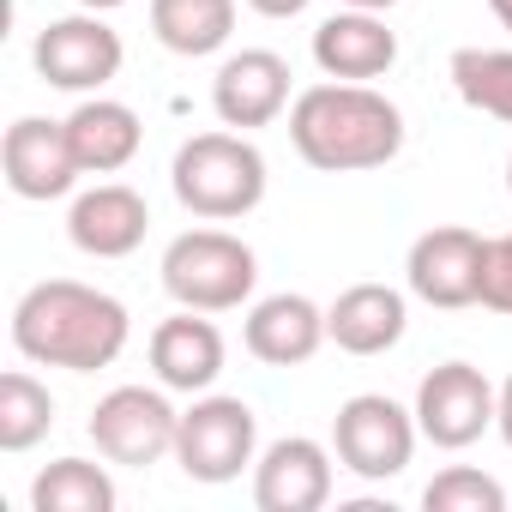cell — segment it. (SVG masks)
<instances>
[{"instance_id": "6da1fadb", "label": "cell", "mask_w": 512, "mask_h": 512, "mask_svg": "<svg viewBox=\"0 0 512 512\" xmlns=\"http://www.w3.org/2000/svg\"><path fill=\"white\" fill-rule=\"evenodd\" d=\"M127 338H133L127 302L79 278H43L13 308V350L37 368L97 374L127 350Z\"/></svg>"}, {"instance_id": "7a4b0ae2", "label": "cell", "mask_w": 512, "mask_h": 512, "mask_svg": "<svg viewBox=\"0 0 512 512\" xmlns=\"http://www.w3.org/2000/svg\"><path fill=\"white\" fill-rule=\"evenodd\" d=\"M290 145L320 175L386 169L404 151V109L374 85L326 79L290 103Z\"/></svg>"}, {"instance_id": "3957f363", "label": "cell", "mask_w": 512, "mask_h": 512, "mask_svg": "<svg viewBox=\"0 0 512 512\" xmlns=\"http://www.w3.org/2000/svg\"><path fill=\"white\" fill-rule=\"evenodd\" d=\"M266 181H272V175H266L260 145H253L247 133H235V127L193 133V139L175 151V163H169L175 199H181L193 217H205V223H235V217H247V211H260Z\"/></svg>"}, {"instance_id": "277c9868", "label": "cell", "mask_w": 512, "mask_h": 512, "mask_svg": "<svg viewBox=\"0 0 512 512\" xmlns=\"http://www.w3.org/2000/svg\"><path fill=\"white\" fill-rule=\"evenodd\" d=\"M163 290L181 308L199 314H229L241 302H253V284H260V253H253L241 235L229 229H187L163 247Z\"/></svg>"}, {"instance_id": "5b68a950", "label": "cell", "mask_w": 512, "mask_h": 512, "mask_svg": "<svg viewBox=\"0 0 512 512\" xmlns=\"http://www.w3.org/2000/svg\"><path fill=\"white\" fill-rule=\"evenodd\" d=\"M253 458H260V416H253L247 398L199 392L181 410V428H175V464H181V476L217 488V482H235Z\"/></svg>"}, {"instance_id": "8992f818", "label": "cell", "mask_w": 512, "mask_h": 512, "mask_svg": "<svg viewBox=\"0 0 512 512\" xmlns=\"http://www.w3.org/2000/svg\"><path fill=\"white\" fill-rule=\"evenodd\" d=\"M416 440H422L416 410H404V404L386 398V392H356V398H344L338 416H332V452H338V464H344L350 476H362V482H392V476H404L410 458H416Z\"/></svg>"}, {"instance_id": "52a82bcc", "label": "cell", "mask_w": 512, "mask_h": 512, "mask_svg": "<svg viewBox=\"0 0 512 512\" xmlns=\"http://www.w3.org/2000/svg\"><path fill=\"white\" fill-rule=\"evenodd\" d=\"M175 428L181 410L169 404V386H115L91 410V446L121 470H151L175 458Z\"/></svg>"}, {"instance_id": "ba28073f", "label": "cell", "mask_w": 512, "mask_h": 512, "mask_svg": "<svg viewBox=\"0 0 512 512\" xmlns=\"http://www.w3.org/2000/svg\"><path fill=\"white\" fill-rule=\"evenodd\" d=\"M494 410H500V392H494V380L476 362H440L416 386V428L440 452L476 446L494 428Z\"/></svg>"}, {"instance_id": "9c48e42d", "label": "cell", "mask_w": 512, "mask_h": 512, "mask_svg": "<svg viewBox=\"0 0 512 512\" xmlns=\"http://www.w3.org/2000/svg\"><path fill=\"white\" fill-rule=\"evenodd\" d=\"M482 253H488V235H476L464 223H434L410 241L404 284L428 308H476L482 302Z\"/></svg>"}, {"instance_id": "30bf717a", "label": "cell", "mask_w": 512, "mask_h": 512, "mask_svg": "<svg viewBox=\"0 0 512 512\" xmlns=\"http://www.w3.org/2000/svg\"><path fill=\"white\" fill-rule=\"evenodd\" d=\"M31 61H37V73H43V85L73 91V97H91V91H103V85L121 73L127 49H121V37L103 25V13H73V19H55V25L37 37Z\"/></svg>"}, {"instance_id": "8fae6325", "label": "cell", "mask_w": 512, "mask_h": 512, "mask_svg": "<svg viewBox=\"0 0 512 512\" xmlns=\"http://www.w3.org/2000/svg\"><path fill=\"white\" fill-rule=\"evenodd\" d=\"M332 446L314 434H284L253 458V506L260 512H320L332 500Z\"/></svg>"}, {"instance_id": "7c38bea8", "label": "cell", "mask_w": 512, "mask_h": 512, "mask_svg": "<svg viewBox=\"0 0 512 512\" xmlns=\"http://www.w3.org/2000/svg\"><path fill=\"white\" fill-rule=\"evenodd\" d=\"M0 169L19 199H67L79 187V157L67 139V121H43V115H19L0 139Z\"/></svg>"}, {"instance_id": "4fadbf2b", "label": "cell", "mask_w": 512, "mask_h": 512, "mask_svg": "<svg viewBox=\"0 0 512 512\" xmlns=\"http://www.w3.org/2000/svg\"><path fill=\"white\" fill-rule=\"evenodd\" d=\"M290 61L278 49H241L217 67L211 79V109L223 127L235 133H253V127H272L284 109H290Z\"/></svg>"}, {"instance_id": "5bb4252c", "label": "cell", "mask_w": 512, "mask_h": 512, "mask_svg": "<svg viewBox=\"0 0 512 512\" xmlns=\"http://www.w3.org/2000/svg\"><path fill=\"white\" fill-rule=\"evenodd\" d=\"M145 229H151V205L127 181H97L67 211V235L91 260H127V253H139Z\"/></svg>"}, {"instance_id": "9a60e30c", "label": "cell", "mask_w": 512, "mask_h": 512, "mask_svg": "<svg viewBox=\"0 0 512 512\" xmlns=\"http://www.w3.org/2000/svg\"><path fill=\"white\" fill-rule=\"evenodd\" d=\"M326 308L284 290V296H266V302H253L247 320H241V344L253 362H266V368H302L320 356L326 344Z\"/></svg>"}, {"instance_id": "2e32d148", "label": "cell", "mask_w": 512, "mask_h": 512, "mask_svg": "<svg viewBox=\"0 0 512 512\" xmlns=\"http://www.w3.org/2000/svg\"><path fill=\"white\" fill-rule=\"evenodd\" d=\"M223 362H229V344H223V332L199 308H181V314H169L151 332V374L169 392H187V398L211 392L217 374H223Z\"/></svg>"}, {"instance_id": "e0dca14e", "label": "cell", "mask_w": 512, "mask_h": 512, "mask_svg": "<svg viewBox=\"0 0 512 512\" xmlns=\"http://www.w3.org/2000/svg\"><path fill=\"white\" fill-rule=\"evenodd\" d=\"M314 67H320L326 79H350V85L386 79V73L398 67V31H386L380 13L344 7V13H332V19L314 31Z\"/></svg>"}, {"instance_id": "ac0fdd59", "label": "cell", "mask_w": 512, "mask_h": 512, "mask_svg": "<svg viewBox=\"0 0 512 512\" xmlns=\"http://www.w3.org/2000/svg\"><path fill=\"white\" fill-rule=\"evenodd\" d=\"M326 332L344 356H386L410 332V302L392 284H350L326 308Z\"/></svg>"}, {"instance_id": "d6986e66", "label": "cell", "mask_w": 512, "mask_h": 512, "mask_svg": "<svg viewBox=\"0 0 512 512\" xmlns=\"http://www.w3.org/2000/svg\"><path fill=\"white\" fill-rule=\"evenodd\" d=\"M67 139H73V157H79L85 175H115V169H127V163L139 157L145 127H139V115H133L127 103H115V97H85V103L67 115Z\"/></svg>"}, {"instance_id": "ffe728a7", "label": "cell", "mask_w": 512, "mask_h": 512, "mask_svg": "<svg viewBox=\"0 0 512 512\" xmlns=\"http://www.w3.org/2000/svg\"><path fill=\"white\" fill-rule=\"evenodd\" d=\"M151 37L181 61L217 55L235 37V0H151Z\"/></svg>"}, {"instance_id": "44dd1931", "label": "cell", "mask_w": 512, "mask_h": 512, "mask_svg": "<svg viewBox=\"0 0 512 512\" xmlns=\"http://www.w3.org/2000/svg\"><path fill=\"white\" fill-rule=\"evenodd\" d=\"M115 476L91 458H55L31 482V512H115Z\"/></svg>"}, {"instance_id": "7402d4cb", "label": "cell", "mask_w": 512, "mask_h": 512, "mask_svg": "<svg viewBox=\"0 0 512 512\" xmlns=\"http://www.w3.org/2000/svg\"><path fill=\"white\" fill-rule=\"evenodd\" d=\"M55 428V398L31 368L0 374V452H31Z\"/></svg>"}, {"instance_id": "603a6c76", "label": "cell", "mask_w": 512, "mask_h": 512, "mask_svg": "<svg viewBox=\"0 0 512 512\" xmlns=\"http://www.w3.org/2000/svg\"><path fill=\"white\" fill-rule=\"evenodd\" d=\"M446 73L476 115H494L512 127V49H458Z\"/></svg>"}, {"instance_id": "cb8c5ba5", "label": "cell", "mask_w": 512, "mask_h": 512, "mask_svg": "<svg viewBox=\"0 0 512 512\" xmlns=\"http://www.w3.org/2000/svg\"><path fill=\"white\" fill-rule=\"evenodd\" d=\"M422 506L428 512H506V488L476 464H446L422 488Z\"/></svg>"}, {"instance_id": "d4e9b609", "label": "cell", "mask_w": 512, "mask_h": 512, "mask_svg": "<svg viewBox=\"0 0 512 512\" xmlns=\"http://www.w3.org/2000/svg\"><path fill=\"white\" fill-rule=\"evenodd\" d=\"M482 308L488 314H512V229L488 235V253H482Z\"/></svg>"}, {"instance_id": "484cf974", "label": "cell", "mask_w": 512, "mask_h": 512, "mask_svg": "<svg viewBox=\"0 0 512 512\" xmlns=\"http://www.w3.org/2000/svg\"><path fill=\"white\" fill-rule=\"evenodd\" d=\"M247 7L260 13V19H296V13H308V7H314V0H247Z\"/></svg>"}, {"instance_id": "4316f807", "label": "cell", "mask_w": 512, "mask_h": 512, "mask_svg": "<svg viewBox=\"0 0 512 512\" xmlns=\"http://www.w3.org/2000/svg\"><path fill=\"white\" fill-rule=\"evenodd\" d=\"M494 428H500V440L512 446V374H506V386H500V410H494Z\"/></svg>"}, {"instance_id": "83f0119b", "label": "cell", "mask_w": 512, "mask_h": 512, "mask_svg": "<svg viewBox=\"0 0 512 512\" xmlns=\"http://www.w3.org/2000/svg\"><path fill=\"white\" fill-rule=\"evenodd\" d=\"M488 13H494V19H500L506 31H512V0H488Z\"/></svg>"}, {"instance_id": "f1b7e54d", "label": "cell", "mask_w": 512, "mask_h": 512, "mask_svg": "<svg viewBox=\"0 0 512 512\" xmlns=\"http://www.w3.org/2000/svg\"><path fill=\"white\" fill-rule=\"evenodd\" d=\"M344 7H362V13H386V7H398V0H344Z\"/></svg>"}, {"instance_id": "f546056e", "label": "cell", "mask_w": 512, "mask_h": 512, "mask_svg": "<svg viewBox=\"0 0 512 512\" xmlns=\"http://www.w3.org/2000/svg\"><path fill=\"white\" fill-rule=\"evenodd\" d=\"M85 13H109V7H127V0H79Z\"/></svg>"}, {"instance_id": "4dcf8cb0", "label": "cell", "mask_w": 512, "mask_h": 512, "mask_svg": "<svg viewBox=\"0 0 512 512\" xmlns=\"http://www.w3.org/2000/svg\"><path fill=\"white\" fill-rule=\"evenodd\" d=\"M506 193H512V157H506Z\"/></svg>"}]
</instances>
